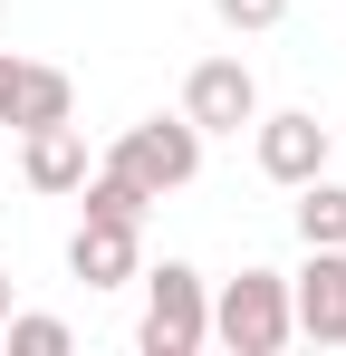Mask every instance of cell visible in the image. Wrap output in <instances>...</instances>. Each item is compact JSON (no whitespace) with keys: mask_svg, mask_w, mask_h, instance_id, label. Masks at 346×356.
Segmentation results:
<instances>
[{"mask_svg":"<svg viewBox=\"0 0 346 356\" xmlns=\"http://www.w3.org/2000/svg\"><path fill=\"white\" fill-rule=\"evenodd\" d=\"M135 280H145V327H135L145 356L212 347V280H202L192 260H154V270H135Z\"/></svg>","mask_w":346,"mask_h":356,"instance_id":"1","label":"cell"},{"mask_svg":"<svg viewBox=\"0 0 346 356\" xmlns=\"http://www.w3.org/2000/svg\"><path fill=\"white\" fill-rule=\"evenodd\" d=\"M212 337L231 356H279L298 327H288V270H240L212 289Z\"/></svg>","mask_w":346,"mask_h":356,"instance_id":"2","label":"cell"},{"mask_svg":"<svg viewBox=\"0 0 346 356\" xmlns=\"http://www.w3.org/2000/svg\"><path fill=\"white\" fill-rule=\"evenodd\" d=\"M106 164L164 202V193H183V183L202 174V125L183 116V106H173V116H145V125H125V135L106 145Z\"/></svg>","mask_w":346,"mask_h":356,"instance_id":"3","label":"cell"},{"mask_svg":"<svg viewBox=\"0 0 346 356\" xmlns=\"http://www.w3.org/2000/svg\"><path fill=\"white\" fill-rule=\"evenodd\" d=\"M250 145H260V174L279 183V193H298L308 174H327V154H337V135L318 125V106H279V116L260 106L250 116Z\"/></svg>","mask_w":346,"mask_h":356,"instance_id":"4","label":"cell"},{"mask_svg":"<svg viewBox=\"0 0 346 356\" xmlns=\"http://www.w3.org/2000/svg\"><path fill=\"white\" fill-rule=\"evenodd\" d=\"M288 327L318 337V347H346V241L337 250H308L288 270Z\"/></svg>","mask_w":346,"mask_h":356,"instance_id":"5","label":"cell"},{"mask_svg":"<svg viewBox=\"0 0 346 356\" xmlns=\"http://www.w3.org/2000/svg\"><path fill=\"white\" fill-rule=\"evenodd\" d=\"M183 116L202 125V145H212V135H240V125L260 116V77H250L240 58H202L192 77H183Z\"/></svg>","mask_w":346,"mask_h":356,"instance_id":"6","label":"cell"},{"mask_svg":"<svg viewBox=\"0 0 346 356\" xmlns=\"http://www.w3.org/2000/svg\"><path fill=\"white\" fill-rule=\"evenodd\" d=\"M58 116H77L67 67H49V58H10V49H0V125H10V135H29V125H58Z\"/></svg>","mask_w":346,"mask_h":356,"instance_id":"7","label":"cell"},{"mask_svg":"<svg viewBox=\"0 0 346 356\" xmlns=\"http://www.w3.org/2000/svg\"><path fill=\"white\" fill-rule=\"evenodd\" d=\"M87 174H97V154H87L77 116H58V125H29V135H19V183H29V193H77Z\"/></svg>","mask_w":346,"mask_h":356,"instance_id":"8","label":"cell"},{"mask_svg":"<svg viewBox=\"0 0 346 356\" xmlns=\"http://www.w3.org/2000/svg\"><path fill=\"white\" fill-rule=\"evenodd\" d=\"M135 270H145V232H135V222H77V241H67V280L125 289Z\"/></svg>","mask_w":346,"mask_h":356,"instance_id":"9","label":"cell"},{"mask_svg":"<svg viewBox=\"0 0 346 356\" xmlns=\"http://www.w3.org/2000/svg\"><path fill=\"white\" fill-rule=\"evenodd\" d=\"M288 222H298L308 250H337V241H346V183L308 174V183H298V202H288Z\"/></svg>","mask_w":346,"mask_h":356,"instance_id":"10","label":"cell"},{"mask_svg":"<svg viewBox=\"0 0 346 356\" xmlns=\"http://www.w3.org/2000/svg\"><path fill=\"white\" fill-rule=\"evenodd\" d=\"M77 202H87V222H135V232H145V212H154V193H145V183H125L115 164H97V174L77 183Z\"/></svg>","mask_w":346,"mask_h":356,"instance_id":"11","label":"cell"},{"mask_svg":"<svg viewBox=\"0 0 346 356\" xmlns=\"http://www.w3.org/2000/svg\"><path fill=\"white\" fill-rule=\"evenodd\" d=\"M0 347H10V356H67V318H49V308H10V318H0Z\"/></svg>","mask_w":346,"mask_h":356,"instance_id":"12","label":"cell"},{"mask_svg":"<svg viewBox=\"0 0 346 356\" xmlns=\"http://www.w3.org/2000/svg\"><path fill=\"white\" fill-rule=\"evenodd\" d=\"M212 19H222V29H279L288 0H212Z\"/></svg>","mask_w":346,"mask_h":356,"instance_id":"13","label":"cell"},{"mask_svg":"<svg viewBox=\"0 0 346 356\" xmlns=\"http://www.w3.org/2000/svg\"><path fill=\"white\" fill-rule=\"evenodd\" d=\"M0 318H10V270H0Z\"/></svg>","mask_w":346,"mask_h":356,"instance_id":"14","label":"cell"}]
</instances>
